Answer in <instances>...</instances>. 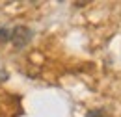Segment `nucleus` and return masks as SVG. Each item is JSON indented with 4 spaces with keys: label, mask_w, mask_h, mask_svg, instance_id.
I'll use <instances>...</instances> for the list:
<instances>
[{
    "label": "nucleus",
    "mask_w": 121,
    "mask_h": 117,
    "mask_svg": "<svg viewBox=\"0 0 121 117\" xmlns=\"http://www.w3.org/2000/svg\"><path fill=\"white\" fill-rule=\"evenodd\" d=\"M32 39V30L26 28V26H17V28L11 30V35H9V41L13 43V46L17 48H22L30 43Z\"/></svg>",
    "instance_id": "nucleus-1"
},
{
    "label": "nucleus",
    "mask_w": 121,
    "mask_h": 117,
    "mask_svg": "<svg viewBox=\"0 0 121 117\" xmlns=\"http://www.w3.org/2000/svg\"><path fill=\"white\" fill-rule=\"evenodd\" d=\"M6 78H8V73H6L4 69H0V82H4Z\"/></svg>",
    "instance_id": "nucleus-4"
},
{
    "label": "nucleus",
    "mask_w": 121,
    "mask_h": 117,
    "mask_svg": "<svg viewBox=\"0 0 121 117\" xmlns=\"http://www.w3.org/2000/svg\"><path fill=\"white\" fill-rule=\"evenodd\" d=\"M86 117H103V112L101 110H91V112H88Z\"/></svg>",
    "instance_id": "nucleus-3"
},
{
    "label": "nucleus",
    "mask_w": 121,
    "mask_h": 117,
    "mask_svg": "<svg viewBox=\"0 0 121 117\" xmlns=\"http://www.w3.org/2000/svg\"><path fill=\"white\" fill-rule=\"evenodd\" d=\"M9 35H11V32L6 28H0V41H8L9 39Z\"/></svg>",
    "instance_id": "nucleus-2"
}]
</instances>
